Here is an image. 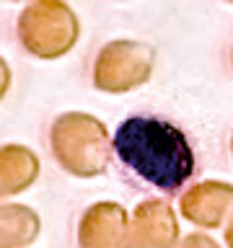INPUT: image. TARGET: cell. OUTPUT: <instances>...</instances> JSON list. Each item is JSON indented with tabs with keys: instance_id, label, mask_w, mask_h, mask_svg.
<instances>
[{
	"instance_id": "obj_1",
	"label": "cell",
	"mask_w": 233,
	"mask_h": 248,
	"mask_svg": "<svg viewBox=\"0 0 233 248\" xmlns=\"http://www.w3.org/2000/svg\"><path fill=\"white\" fill-rule=\"evenodd\" d=\"M122 166L158 191L176 194L194 176V150L176 124L158 116H127L112 135Z\"/></svg>"
},
{
	"instance_id": "obj_2",
	"label": "cell",
	"mask_w": 233,
	"mask_h": 248,
	"mask_svg": "<svg viewBox=\"0 0 233 248\" xmlns=\"http://www.w3.org/2000/svg\"><path fill=\"white\" fill-rule=\"evenodd\" d=\"M50 147L57 166L75 178H96L109 166V132L85 111H65L52 122Z\"/></svg>"
},
{
	"instance_id": "obj_3",
	"label": "cell",
	"mask_w": 233,
	"mask_h": 248,
	"mask_svg": "<svg viewBox=\"0 0 233 248\" xmlns=\"http://www.w3.org/2000/svg\"><path fill=\"white\" fill-rule=\"evenodd\" d=\"M18 42L29 54L39 60H57L75 46L81 23L67 3L39 0L29 3L18 16Z\"/></svg>"
},
{
	"instance_id": "obj_4",
	"label": "cell",
	"mask_w": 233,
	"mask_h": 248,
	"mask_svg": "<svg viewBox=\"0 0 233 248\" xmlns=\"http://www.w3.org/2000/svg\"><path fill=\"white\" fill-rule=\"evenodd\" d=\"M155 49L137 39H116L99 49L93 60V85L101 93H130L153 75Z\"/></svg>"
},
{
	"instance_id": "obj_5",
	"label": "cell",
	"mask_w": 233,
	"mask_h": 248,
	"mask_svg": "<svg viewBox=\"0 0 233 248\" xmlns=\"http://www.w3.org/2000/svg\"><path fill=\"white\" fill-rule=\"evenodd\" d=\"M81 248H132V228L127 209L116 202H96L78 222Z\"/></svg>"
},
{
	"instance_id": "obj_6",
	"label": "cell",
	"mask_w": 233,
	"mask_h": 248,
	"mask_svg": "<svg viewBox=\"0 0 233 248\" xmlns=\"http://www.w3.org/2000/svg\"><path fill=\"white\" fill-rule=\"evenodd\" d=\"M132 248H176L179 222L163 199H143L130 215Z\"/></svg>"
},
{
	"instance_id": "obj_7",
	"label": "cell",
	"mask_w": 233,
	"mask_h": 248,
	"mask_svg": "<svg viewBox=\"0 0 233 248\" xmlns=\"http://www.w3.org/2000/svg\"><path fill=\"white\" fill-rule=\"evenodd\" d=\"M179 209L189 222L213 230L233 212V186L223 181H202L182 197Z\"/></svg>"
},
{
	"instance_id": "obj_8",
	"label": "cell",
	"mask_w": 233,
	"mask_h": 248,
	"mask_svg": "<svg viewBox=\"0 0 233 248\" xmlns=\"http://www.w3.org/2000/svg\"><path fill=\"white\" fill-rule=\"evenodd\" d=\"M39 178V158L26 145L0 147V199L31 189Z\"/></svg>"
},
{
	"instance_id": "obj_9",
	"label": "cell",
	"mask_w": 233,
	"mask_h": 248,
	"mask_svg": "<svg viewBox=\"0 0 233 248\" xmlns=\"http://www.w3.org/2000/svg\"><path fill=\"white\" fill-rule=\"evenodd\" d=\"M42 232V217L29 204H0V248H29Z\"/></svg>"
},
{
	"instance_id": "obj_10",
	"label": "cell",
	"mask_w": 233,
	"mask_h": 248,
	"mask_svg": "<svg viewBox=\"0 0 233 248\" xmlns=\"http://www.w3.org/2000/svg\"><path fill=\"white\" fill-rule=\"evenodd\" d=\"M179 248H220V246H217L210 235H205V232H192V235H186L182 243H179Z\"/></svg>"
},
{
	"instance_id": "obj_11",
	"label": "cell",
	"mask_w": 233,
	"mask_h": 248,
	"mask_svg": "<svg viewBox=\"0 0 233 248\" xmlns=\"http://www.w3.org/2000/svg\"><path fill=\"white\" fill-rule=\"evenodd\" d=\"M11 67H8V62H5V57H0V101L5 98V93H8V88H11Z\"/></svg>"
},
{
	"instance_id": "obj_12",
	"label": "cell",
	"mask_w": 233,
	"mask_h": 248,
	"mask_svg": "<svg viewBox=\"0 0 233 248\" xmlns=\"http://www.w3.org/2000/svg\"><path fill=\"white\" fill-rule=\"evenodd\" d=\"M225 240H228V246L233 248V222L228 225V232H225Z\"/></svg>"
}]
</instances>
